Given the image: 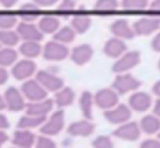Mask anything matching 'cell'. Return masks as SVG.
Returning a JSON list of instances; mask_svg holds the SVG:
<instances>
[{
	"label": "cell",
	"instance_id": "1",
	"mask_svg": "<svg viewBox=\"0 0 160 148\" xmlns=\"http://www.w3.org/2000/svg\"><path fill=\"white\" fill-rule=\"evenodd\" d=\"M160 27V17H142L138 21L133 24V31L135 34L146 36L150 35L152 33L156 32Z\"/></svg>",
	"mask_w": 160,
	"mask_h": 148
},
{
	"label": "cell",
	"instance_id": "2",
	"mask_svg": "<svg viewBox=\"0 0 160 148\" xmlns=\"http://www.w3.org/2000/svg\"><path fill=\"white\" fill-rule=\"evenodd\" d=\"M141 86V82L137 78H135L131 74H122V75H118L114 80L112 87L118 94H127L128 91H136L138 87Z\"/></svg>",
	"mask_w": 160,
	"mask_h": 148
},
{
	"label": "cell",
	"instance_id": "3",
	"mask_svg": "<svg viewBox=\"0 0 160 148\" xmlns=\"http://www.w3.org/2000/svg\"><path fill=\"white\" fill-rule=\"evenodd\" d=\"M141 62V53L138 51H128L121 57L112 67V71L116 73H122L138 66Z\"/></svg>",
	"mask_w": 160,
	"mask_h": 148
},
{
	"label": "cell",
	"instance_id": "4",
	"mask_svg": "<svg viewBox=\"0 0 160 148\" xmlns=\"http://www.w3.org/2000/svg\"><path fill=\"white\" fill-rule=\"evenodd\" d=\"M132 116L131 109L125 105H119L116 109H107L105 112V118L108 122L112 124H121L128 121V119Z\"/></svg>",
	"mask_w": 160,
	"mask_h": 148
},
{
	"label": "cell",
	"instance_id": "5",
	"mask_svg": "<svg viewBox=\"0 0 160 148\" xmlns=\"http://www.w3.org/2000/svg\"><path fill=\"white\" fill-rule=\"evenodd\" d=\"M119 96L116 91L101 89L95 96L96 105L101 109H111L118 105Z\"/></svg>",
	"mask_w": 160,
	"mask_h": 148
},
{
	"label": "cell",
	"instance_id": "6",
	"mask_svg": "<svg viewBox=\"0 0 160 148\" xmlns=\"http://www.w3.org/2000/svg\"><path fill=\"white\" fill-rule=\"evenodd\" d=\"M113 135L124 141H136L141 136V129L136 122H130L118 127L113 132Z\"/></svg>",
	"mask_w": 160,
	"mask_h": 148
},
{
	"label": "cell",
	"instance_id": "7",
	"mask_svg": "<svg viewBox=\"0 0 160 148\" xmlns=\"http://www.w3.org/2000/svg\"><path fill=\"white\" fill-rule=\"evenodd\" d=\"M128 104H130V107L133 110L137 112H144V111H147L150 108V106L152 104V97L147 93L137 91V93H134L130 97Z\"/></svg>",
	"mask_w": 160,
	"mask_h": 148
},
{
	"label": "cell",
	"instance_id": "8",
	"mask_svg": "<svg viewBox=\"0 0 160 148\" xmlns=\"http://www.w3.org/2000/svg\"><path fill=\"white\" fill-rule=\"evenodd\" d=\"M111 33L118 38H125V39H132L135 36L133 28L130 27L128 23L125 20H117L110 26Z\"/></svg>",
	"mask_w": 160,
	"mask_h": 148
},
{
	"label": "cell",
	"instance_id": "9",
	"mask_svg": "<svg viewBox=\"0 0 160 148\" xmlns=\"http://www.w3.org/2000/svg\"><path fill=\"white\" fill-rule=\"evenodd\" d=\"M105 53L110 58H119L127 51V45L119 38H111L105 45Z\"/></svg>",
	"mask_w": 160,
	"mask_h": 148
},
{
	"label": "cell",
	"instance_id": "10",
	"mask_svg": "<svg viewBox=\"0 0 160 148\" xmlns=\"http://www.w3.org/2000/svg\"><path fill=\"white\" fill-rule=\"evenodd\" d=\"M93 53L94 51L91 48V46H88V45H82V46L76 47L73 50V52H72V59L78 66H82V64H85L86 62H88L91 60Z\"/></svg>",
	"mask_w": 160,
	"mask_h": 148
},
{
	"label": "cell",
	"instance_id": "11",
	"mask_svg": "<svg viewBox=\"0 0 160 148\" xmlns=\"http://www.w3.org/2000/svg\"><path fill=\"white\" fill-rule=\"evenodd\" d=\"M141 130L146 134H154L160 130V119L157 116H146L141 120Z\"/></svg>",
	"mask_w": 160,
	"mask_h": 148
},
{
	"label": "cell",
	"instance_id": "12",
	"mask_svg": "<svg viewBox=\"0 0 160 148\" xmlns=\"http://www.w3.org/2000/svg\"><path fill=\"white\" fill-rule=\"evenodd\" d=\"M94 129L95 126L92 123L87 121H80V122L73 123L70 126L69 133L76 136H88L94 132Z\"/></svg>",
	"mask_w": 160,
	"mask_h": 148
},
{
	"label": "cell",
	"instance_id": "13",
	"mask_svg": "<svg viewBox=\"0 0 160 148\" xmlns=\"http://www.w3.org/2000/svg\"><path fill=\"white\" fill-rule=\"evenodd\" d=\"M47 48V58L52 60L64 59L68 56V49L64 46L58 44H49Z\"/></svg>",
	"mask_w": 160,
	"mask_h": 148
},
{
	"label": "cell",
	"instance_id": "14",
	"mask_svg": "<svg viewBox=\"0 0 160 148\" xmlns=\"http://www.w3.org/2000/svg\"><path fill=\"white\" fill-rule=\"evenodd\" d=\"M63 126V112L59 111L52 116V119L49 122L48 126L44 127L42 132H49L50 134H57Z\"/></svg>",
	"mask_w": 160,
	"mask_h": 148
},
{
	"label": "cell",
	"instance_id": "15",
	"mask_svg": "<svg viewBox=\"0 0 160 148\" xmlns=\"http://www.w3.org/2000/svg\"><path fill=\"white\" fill-rule=\"evenodd\" d=\"M80 105L82 112L84 114V116H86L87 119L93 118V112H92V106H93V96L88 91H84L81 96L80 99Z\"/></svg>",
	"mask_w": 160,
	"mask_h": 148
},
{
	"label": "cell",
	"instance_id": "16",
	"mask_svg": "<svg viewBox=\"0 0 160 148\" xmlns=\"http://www.w3.org/2000/svg\"><path fill=\"white\" fill-rule=\"evenodd\" d=\"M7 99L9 101V107L11 110H21L22 107H23V101L20 98L19 94L17 93L14 88L8 89V93H7Z\"/></svg>",
	"mask_w": 160,
	"mask_h": 148
},
{
	"label": "cell",
	"instance_id": "17",
	"mask_svg": "<svg viewBox=\"0 0 160 148\" xmlns=\"http://www.w3.org/2000/svg\"><path fill=\"white\" fill-rule=\"evenodd\" d=\"M73 27L78 33H85L91 26V19L87 15H76L73 19Z\"/></svg>",
	"mask_w": 160,
	"mask_h": 148
},
{
	"label": "cell",
	"instance_id": "18",
	"mask_svg": "<svg viewBox=\"0 0 160 148\" xmlns=\"http://www.w3.org/2000/svg\"><path fill=\"white\" fill-rule=\"evenodd\" d=\"M34 66L32 62L28 61H22L17 66V68L14 69V75L18 78H23L28 75H31L33 72Z\"/></svg>",
	"mask_w": 160,
	"mask_h": 148
},
{
	"label": "cell",
	"instance_id": "19",
	"mask_svg": "<svg viewBox=\"0 0 160 148\" xmlns=\"http://www.w3.org/2000/svg\"><path fill=\"white\" fill-rule=\"evenodd\" d=\"M148 0H123L122 7L124 10H145L147 8Z\"/></svg>",
	"mask_w": 160,
	"mask_h": 148
},
{
	"label": "cell",
	"instance_id": "20",
	"mask_svg": "<svg viewBox=\"0 0 160 148\" xmlns=\"http://www.w3.org/2000/svg\"><path fill=\"white\" fill-rule=\"evenodd\" d=\"M74 99V93L72 89L65 88L62 91H60L57 95V102L59 106H68L73 102Z\"/></svg>",
	"mask_w": 160,
	"mask_h": 148
},
{
	"label": "cell",
	"instance_id": "21",
	"mask_svg": "<svg viewBox=\"0 0 160 148\" xmlns=\"http://www.w3.org/2000/svg\"><path fill=\"white\" fill-rule=\"evenodd\" d=\"M20 33L26 39H40L42 35L38 33L37 28L32 25H21L20 26Z\"/></svg>",
	"mask_w": 160,
	"mask_h": 148
},
{
	"label": "cell",
	"instance_id": "22",
	"mask_svg": "<svg viewBox=\"0 0 160 148\" xmlns=\"http://www.w3.org/2000/svg\"><path fill=\"white\" fill-rule=\"evenodd\" d=\"M119 7L117 0H98L95 4V10L97 11H114Z\"/></svg>",
	"mask_w": 160,
	"mask_h": 148
},
{
	"label": "cell",
	"instance_id": "23",
	"mask_svg": "<svg viewBox=\"0 0 160 148\" xmlns=\"http://www.w3.org/2000/svg\"><path fill=\"white\" fill-rule=\"evenodd\" d=\"M42 74H40L39 77L42 78L44 81V84H46L47 86L49 87L50 89H58L62 86V82L61 80H59L58 77L52 75H48V74H45V72H42Z\"/></svg>",
	"mask_w": 160,
	"mask_h": 148
},
{
	"label": "cell",
	"instance_id": "24",
	"mask_svg": "<svg viewBox=\"0 0 160 148\" xmlns=\"http://www.w3.org/2000/svg\"><path fill=\"white\" fill-rule=\"evenodd\" d=\"M58 25H59V23H58V21L56 19H53V17H45L44 20H42V24H40V26H42V31H45L46 33H52L56 31V28L58 27Z\"/></svg>",
	"mask_w": 160,
	"mask_h": 148
},
{
	"label": "cell",
	"instance_id": "25",
	"mask_svg": "<svg viewBox=\"0 0 160 148\" xmlns=\"http://www.w3.org/2000/svg\"><path fill=\"white\" fill-rule=\"evenodd\" d=\"M33 135L31 133H17L14 143L22 146H30L33 143Z\"/></svg>",
	"mask_w": 160,
	"mask_h": 148
},
{
	"label": "cell",
	"instance_id": "26",
	"mask_svg": "<svg viewBox=\"0 0 160 148\" xmlns=\"http://www.w3.org/2000/svg\"><path fill=\"white\" fill-rule=\"evenodd\" d=\"M56 38L59 39V40H61V42H70L74 39V32L70 27H64V28H62L59 33H58Z\"/></svg>",
	"mask_w": 160,
	"mask_h": 148
},
{
	"label": "cell",
	"instance_id": "27",
	"mask_svg": "<svg viewBox=\"0 0 160 148\" xmlns=\"http://www.w3.org/2000/svg\"><path fill=\"white\" fill-rule=\"evenodd\" d=\"M51 109V101H46V102H42L40 105H35V106H32L31 108V111L30 113H33V114H45L47 111H49Z\"/></svg>",
	"mask_w": 160,
	"mask_h": 148
},
{
	"label": "cell",
	"instance_id": "28",
	"mask_svg": "<svg viewBox=\"0 0 160 148\" xmlns=\"http://www.w3.org/2000/svg\"><path fill=\"white\" fill-rule=\"evenodd\" d=\"M93 146L97 148H110L113 146L111 140L108 136H99L93 143Z\"/></svg>",
	"mask_w": 160,
	"mask_h": 148
},
{
	"label": "cell",
	"instance_id": "29",
	"mask_svg": "<svg viewBox=\"0 0 160 148\" xmlns=\"http://www.w3.org/2000/svg\"><path fill=\"white\" fill-rule=\"evenodd\" d=\"M39 50H40L39 46H38V45H35V44H32V42L23 45V47H22L23 53L28 55V57H35V56H37L38 52H39Z\"/></svg>",
	"mask_w": 160,
	"mask_h": 148
},
{
	"label": "cell",
	"instance_id": "30",
	"mask_svg": "<svg viewBox=\"0 0 160 148\" xmlns=\"http://www.w3.org/2000/svg\"><path fill=\"white\" fill-rule=\"evenodd\" d=\"M14 59H15V52L12 50H4L0 53V63H3L4 66H8Z\"/></svg>",
	"mask_w": 160,
	"mask_h": 148
},
{
	"label": "cell",
	"instance_id": "31",
	"mask_svg": "<svg viewBox=\"0 0 160 148\" xmlns=\"http://www.w3.org/2000/svg\"><path fill=\"white\" fill-rule=\"evenodd\" d=\"M0 40H2L4 44L13 45L17 42V36H15L13 33L2 32V33H0Z\"/></svg>",
	"mask_w": 160,
	"mask_h": 148
},
{
	"label": "cell",
	"instance_id": "32",
	"mask_svg": "<svg viewBox=\"0 0 160 148\" xmlns=\"http://www.w3.org/2000/svg\"><path fill=\"white\" fill-rule=\"evenodd\" d=\"M44 116H36L34 119H23L20 123V126H35L38 123H42L44 121Z\"/></svg>",
	"mask_w": 160,
	"mask_h": 148
},
{
	"label": "cell",
	"instance_id": "33",
	"mask_svg": "<svg viewBox=\"0 0 160 148\" xmlns=\"http://www.w3.org/2000/svg\"><path fill=\"white\" fill-rule=\"evenodd\" d=\"M15 19L10 15H1L0 17V26L2 27H9V26H12L14 24Z\"/></svg>",
	"mask_w": 160,
	"mask_h": 148
},
{
	"label": "cell",
	"instance_id": "34",
	"mask_svg": "<svg viewBox=\"0 0 160 148\" xmlns=\"http://www.w3.org/2000/svg\"><path fill=\"white\" fill-rule=\"evenodd\" d=\"M141 147H143V148H160V141H157V140L144 141V142L141 144Z\"/></svg>",
	"mask_w": 160,
	"mask_h": 148
},
{
	"label": "cell",
	"instance_id": "35",
	"mask_svg": "<svg viewBox=\"0 0 160 148\" xmlns=\"http://www.w3.org/2000/svg\"><path fill=\"white\" fill-rule=\"evenodd\" d=\"M60 10H64V11H70L74 9V1L73 0H64V2L59 7Z\"/></svg>",
	"mask_w": 160,
	"mask_h": 148
},
{
	"label": "cell",
	"instance_id": "36",
	"mask_svg": "<svg viewBox=\"0 0 160 148\" xmlns=\"http://www.w3.org/2000/svg\"><path fill=\"white\" fill-rule=\"evenodd\" d=\"M152 48L157 52H160V33L156 35V37L152 42Z\"/></svg>",
	"mask_w": 160,
	"mask_h": 148
},
{
	"label": "cell",
	"instance_id": "37",
	"mask_svg": "<svg viewBox=\"0 0 160 148\" xmlns=\"http://www.w3.org/2000/svg\"><path fill=\"white\" fill-rule=\"evenodd\" d=\"M149 9L152 11H160V0H155V1H152Z\"/></svg>",
	"mask_w": 160,
	"mask_h": 148
},
{
	"label": "cell",
	"instance_id": "38",
	"mask_svg": "<svg viewBox=\"0 0 160 148\" xmlns=\"http://www.w3.org/2000/svg\"><path fill=\"white\" fill-rule=\"evenodd\" d=\"M152 91H154L155 95L160 97V81H158V82L154 85V87H152Z\"/></svg>",
	"mask_w": 160,
	"mask_h": 148
},
{
	"label": "cell",
	"instance_id": "39",
	"mask_svg": "<svg viewBox=\"0 0 160 148\" xmlns=\"http://www.w3.org/2000/svg\"><path fill=\"white\" fill-rule=\"evenodd\" d=\"M154 112L157 116L160 119V99H158L155 104V107H154Z\"/></svg>",
	"mask_w": 160,
	"mask_h": 148
},
{
	"label": "cell",
	"instance_id": "40",
	"mask_svg": "<svg viewBox=\"0 0 160 148\" xmlns=\"http://www.w3.org/2000/svg\"><path fill=\"white\" fill-rule=\"evenodd\" d=\"M7 78V74L3 70H0V84H3Z\"/></svg>",
	"mask_w": 160,
	"mask_h": 148
},
{
	"label": "cell",
	"instance_id": "41",
	"mask_svg": "<svg viewBox=\"0 0 160 148\" xmlns=\"http://www.w3.org/2000/svg\"><path fill=\"white\" fill-rule=\"evenodd\" d=\"M7 124H8V123H7V120L3 118V116H0V126H1V127H7Z\"/></svg>",
	"mask_w": 160,
	"mask_h": 148
},
{
	"label": "cell",
	"instance_id": "42",
	"mask_svg": "<svg viewBox=\"0 0 160 148\" xmlns=\"http://www.w3.org/2000/svg\"><path fill=\"white\" fill-rule=\"evenodd\" d=\"M6 140H7V136L3 133H0V144H2Z\"/></svg>",
	"mask_w": 160,
	"mask_h": 148
},
{
	"label": "cell",
	"instance_id": "43",
	"mask_svg": "<svg viewBox=\"0 0 160 148\" xmlns=\"http://www.w3.org/2000/svg\"><path fill=\"white\" fill-rule=\"evenodd\" d=\"M158 66H159V69H160V60H159V63H158Z\"/></svg>",
	"mask_w": 160,
	"mask_h": 148
},
{
	"label": "cell",
	"instance_id": "44",
	"mask_svg": "<svg viewBox=\"0 0 160 148\" xmlns=\"http://www.w3.org/2000/svg\"><path fill=\"white\" fill-rule=\"evenodd\" d=\"M0 107H2V104H0Z\"/></svg>",
	"mask_w": 160,
	"mask_h": 148
},
{
	"label": "cell",
	"instance_id": "45",
	"mask_svg": "<svg viewBox=\"0 0 160 148\" xmlns=\"http://www.w3.org/2000/svg\"><path fill=\"white\" fill-rule=\"evenodd\" d=\"M159 140H160V133H159Z\"/></svg>",
	"mask_w": 160,
	"mask_h": 148
}]
</instances>
